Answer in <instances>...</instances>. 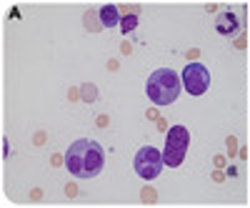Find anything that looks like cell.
I'll return each instance as SVG.
<instances>
[{"label": "cell", "mask_w": 250, "mask_h": 208, "mask_svg": "<svg viewBox=\"0 0 250 208\" xmlns=\"http://www.w3.org/2000/svg\"><path fill=\"white\" fill-rule=\"evenodd\" d=\"M103 165H105V153L90 138L70 143V148L65 151V168L75 178H95L103 171Z\"/></svg>", "instance_id": "cell-1"}, {"label": "cell", "mask_w": 250, "mask_h": 208, "mask_svg": "<svg viewBox=\"0 0 250 208\" xmlns=\"http://www.w3.org/2000/svg\"><path fill=\"white\" fill-rule=\"evenodd\" d=\"M180 88H183V78L173 68H160L148 78L145 93H148V98L155 106H170V103L178 100Z\"/></svg>", "instance_id": "cell-2"}, {"label": "cell", "mask_w": 250, "mask_h": 208, "mask_svg": "<svg viewBox=\"0 0 250 208\" xmlns=\"http://www.w3.org/2000/svg\"><path fill=\"white\" fill-rule=\"evenodd\" d=\"M188 145H190V131H188L185 126H173L168 131V136H165V148H163L165 165L178 168L188 156Z\"/></svg>", "instance_id": "cell-3"}, {"label": "cell", "mask_w": 250, "mask_h": 208, "mask_svg": "<svg viewBox=\"0 0 250 208\" xmlns=\"http://www.w3.org/2000/svg\"><path fill=\"white\" fill-rule=\"evenodd\" d=\"M133 165H135V173H138L140 178L153 181V178H158L160 171L165 168V161H163V153H160L158 148H153V145H145V148H140V151L135 153Z\"/></svg>", "instance_id": "cell-4"}, {"label": "cell", "mask_w": 250, "mask_h": 208, "mask_svg": "<svg viewBox=\"0 0 250 208\" xmlns=\"http://www.w3.org/2000/svg\"><path fill=\"white\" fill-rule=\"evenodd\" d=\"M183 88L190 95H203L210 88V70L203 63H190L183 68Z\"/></svg>", "instance_id": "cell-5"}, {"label": "cell", "mask_w": 250, "mask_h": 208, "mask_svg": "<svg viewBox=\"0 0 250 208\" xmlns=\"http://www.w3.org/2000/svg\"><path fill=\"white\" fill-rule=\"evenodd\" d=\"M215 30L220 35H235L240 30V15L238 13H230V10H225L215 18Z\"/></svg>", "instance_id": "cell-6"}, {"label": "cell", "mask_w": 250, "mask_h": 208, "mask_svg": "<svg viewBox=\"0 0 250 208\" xmlns=\"http://www.w3.org/2000/svg\"><path fill=\"white\" fill-rule=\"evenodd\" d=\"M98 13H100V23H103V28H115V25H120L118 5H103Z\"/></svg>", "instance_id": "cell-7"}, {"label": "cell", "mask_w": 250, "mask_h": 208, "mask_svg": "<svg viewBox=\"0 0 250 208\" xmlns=\"http://www.w3.org/2000/svg\"><path fill=\"white\" fill-rule=\"evenodd\" d=\"M85 28L88 30H93V33H98V30H103V23H100V13H85Z\"/></svg>", "instance_id": "cell-8"}, {"label": "cell", "mask_w": 250, "mask_h": 208, "mask_svg": "<svg viewBox=\"0 0 250 208\" xmlns=\"http://www.w3.org/2000/svg\"><path fill=\"white\" fill-rule=\"evenodd\" d=\"M135 25H138V15H128V18H123V20H120V30H123V33L135 30Z\"/></svg>", "instance_id": "cell-9"}]
</instances>
